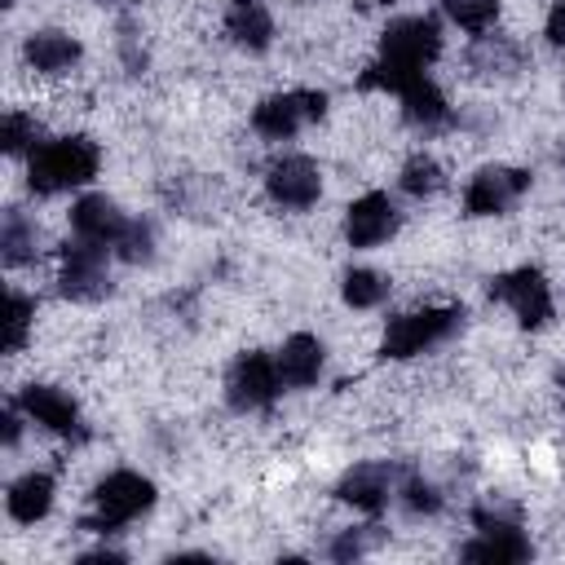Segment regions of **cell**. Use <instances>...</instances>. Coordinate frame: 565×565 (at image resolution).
Segmentation results:
<instances>
[{"label":"cell","mask_w":565,"mask_h":565,"mask_svg":"<svg viewBox=\"0 0 565 565\" xmlns=\"http://www.w3.org/2000/svg\"><path fill=\"white\" fill-rule=\"evenodd\" d=\"M97 163H102V154L88 137H57V141H44L40 150H31L26 185L35 194H62V190L93 181Z\"/></svg>","instance_id":"1"},{"label":"cell","mask_w":565,"mask_h":565,"mask_svg":"<svg viewBox=\"0 0 565 565\" xmlns=\"http://www.w3.org/2000/svg\"><path fill=\"white\" fill-rule=\"evenodd\" d=\"M150 508H154V481L124 468V472H110L106 481H97L93 508H88V516H84L79 525H84V530H97V534H115L119 525L137 521V516L150 512Z\"/></svg>","instance_id":"2"},{"label":"cell","mask_w":565,"mask_h":565,"mask_svg":"<svg viewBox=\"0 0 565 565\" xmlns=\"http://www.w3.org/2000/svg\"><path fill=\"white\" fill-rule=\"evenodd\" d=\"M459 327H463V309H459V305H433V309L397 313V318L384 327L380 353L402 362V358H415V353H424V349L450 340Z\"/></svg>","instance_id":"3"},{"label":"cell","mask_w":565,"mask_h":565,"mask_svg":"<svg viewBox=\"0 0 565 565\" xmlns=\"http://www.w3.org/2000/svg\"><path fill=\"white\" fill-rule=\"evenodd\" d=\"M441 53V26L437 18H393L380 35V62L402 66V71H424Z\"/></svg>","instance_id":"4"},{"label":"cell","mask_w":565,"mask_h":565,"mask_svg":"<svg viewBox=\"0 0 565 565\" xmlns=\"http://www.w3.org/2000/svg\"><path fill=\"white\" fill-rule=\"evenodd\" d=\"M62 296L66 300H106L110 296V269H106V247L102 243H88V238H75L62 247Z\"/></svg>","instance_id":"5"},{"label":"cell","mask_w":565,"mask_h":565,"mask_svg":"<svg viewBox=\"0 0 565 565\" xmlns=\"http://www.w3.org/2000/svg\"><path fill=\"white\" fill-rule=\"evenodd\" d=\"M490 296L503 300L525 331H539V327L552 322V291H547L543 269H534V265H521V269L494 278L490 282Z\"/></svg>","instance_id":"6"},{"label":"cell","mask_w":565,"mask_h":565,"mask_svg":"<svg viewBox=\"0 0 565 565\" xmlns=\"http://www.w3.org/2000/svg\"><path fill=\"white\" fill-rule=\"evenodd\" d=\"M327 115V97L322 93H278V97H265L256 110H252V128L269 141H287L296 137L305 124L322 119Z\"/></svg>","instance_id":"7"},{"label":"cell","mask_w":565,"mask_h":565,"mask_svg":"<svg viewBox=\"0 0 565 565\" xmlns=\"http://www.w3.org/2000/svg\"><path fill=\"white\" fill-rule=\"evenodd\" d=\"M282 380H278V362L269 353H243L234 358L230 375H225V402L234 411H260L278 397Z\"/></svg>","instance_id":"8"},{"label":"cell","mask_w":565,"mask_h":565,"mask_svg":"<svg viewBox=\"0 0 565 565\" xmlns=\"http://www.w3.org/2000/svg\"><path fill=\"white\" fill-rule=\"evenodd\" d=\"M525 185H530V177H525L521 168H499V163H490V168H481V172L468 181V190H463V212H468V216H499V212H508V207L525 194Z\"/></svg>","instance_id":"9"},{"label":"cell","mask_w":565,"mask_h":565,"mask_svg":"<svg viewBox=\"0 0 565 565\" xmlns=\"http://www.w3.org/2000/svg\"><path fill=\"white\" fill-rule=\"evenodd\" d=\"M265 190H269V199L282 203V207H313L318 194H322V177H318L313 159H305V154H282V159L269 163Z\"/></svg>","instance_id":"10"},{"label":"cell","mask_w":565,"mask_h":565,"mask_svg":"<svg viewBox=\"0 0 565 565\" xmlns=\"http://www.w3.org/2000/svg\"><path fill=\"white\" fill-rule=\"evenodd\" d=\"M397 225H402V216L388 194H362V199H353V207L344 216V238H349V247H380L397 234Z\"/></svg>","instance_id":"11"},{"label":"cell","mask_w":565,"mask_h":565,"mask_svg":"<svg viewBox=\"0 0 565 565\" xmlns=\"http://www.w3.org/2000/svg\"><path fill=\"white\" fill-rule=\"evenodd\" d=\"M71 230H75V238L115 247V243L124 238V230H128V216L119 212L115 199H106V194H84V199L71 207Z\"/></svg>","instance_id":"12"},{"label":"cell","mask_w":565,"mask_h":565,"mask_svg":"<svg viewBox=\"0 0 565 565\" xmlns=\"http://www.w3.org/2000/svg\"><path fill=\"white\" fill-rule=\"evenodd\" d=\"M18 406H22V415H31L49 433H62V437L79 433V406H75V397L62 393V388H53V384H26L22 397H18Z\"/></svg>","instance_id":"13"},{"label":"cell","mask_w":565,"mask_h":565,"mask_svg":"<svg viewBox=\"0 0 565 565\" xmlns=\"http://www.w3.org/2000/svg\"><path fill=\"white\" fill-rule=\"evenodd\" d=\"M393 477H397L393 463H358V468H349L340 477L335 499L340 503H353L362 512H380L388 503V494H393Z\"/></svg>","instance_id":"14"},{"label":"cell","mask_w":565,"mask_h":565,"mask_svg":"<svg viewBox=\"0 0 565 565\" xmlns=\"http://www.w3.org/2000/svg\"><path fill=\"white\" fill-rule=\"evenodd\" d=\"M468 66L477 71V75H486V79H512L521 66H525V49L512 40V35H477L472 44H468Z\"/></svg>","instance_id":"15"},{"label":"cell","mask_w":565,"mask_h":565,"mask_svg":"<svg viewBox=\"0 0 565 565\" xmlns=\"http://www.w3.org/2000/svg\"><path fill=\"white\" fill-rule=\"evenodd\" d=\"M274 362H278L282 388H309V384H318V375H322V344H318L313 335L296 331L291 340H282V349H278Z\"/></svg>","instance_id":"16"},{"label":"cell","mask_w":565,"mask_h":565,"mask_svg":"<svg viewBox=\"0 0 565 565\" xmlns=\"http://www.w3.org/2000/svg\"><path fill=\"white\" fill-rule=\"evenodd\" d=\"M397 97H402V115H406V124H415V128H441L446 119H450V106H446V97H441V88L428 79V75H411L402 88H397Z\"/></svg>","instance_id":"17"},{"label":"cell","mask_w":565,"mask_h":565,"mask_svg":"<svg viewBox=\"0 0 565 565\" xmlns=\"http://www.w3.org/2000/svg\"><path fill=\"white\" fill-rule=\"evenodd\" d=\"M225 31L234 44L252 49V53H265L269 40H274V18L260 0H230L225 4Z\"/></svg>","instance_id":"18"},{"label":"cell","mask_w":565,"mask_h":565,"mask_svg":"<svg viewBox=\"0 0 565 565\" xmlns=\"http://www.w3.org/2000/svg\"><path fill=\"white\" fill-rule=\"evenodd\" d=\"M530 539L521 534V525H494V530H481V539H472L463 547V561H486V565H516V561H530Z\"/></svg>","instance_id":"19"},{"label":"cell","mask_w":565,"mask_h":565,"mask_svg":"<svg viewBox=\"0 0 565 565\" xmlns=\"http://www.w3.org/2000/svg\"><path fill=\"white\" fill-rule=\"evenodd\" d=\"M26 62L40 71V75H62V71H71L75 62H79V40L75 35H66V31H35V35H26Z\"/></svg>","instance_id":"20"},{"label":"cell","mask_w":565,"mask_h":565,"mask_svg":"<svg viewBox=\"0 0 565 565\" xmlns=\"http://www.w3.org/2000/svg\"><path fill=\"white\" fill-rule=\"evenodd\" d=\"M53 508V477L49 472H26L9 486V516L22 525H35Z\"/></svg>","instance_id":"21"},{"label":"cell","mask_w":565,"mask_h":565,"mask_svg":"<svg viewBox=\"0 0 565 565\" xmlns=\"http://www.w3.org/2000/svg\"><path fill=\"white\" fill-rule=\"evenodd\" d=\"M0 256H4V265H22V260H31L35 256V247H40V225L26 216V212H18V207H9L4 212V230H0Z\"/></svg>","instance_id":"22"},{"label":"cell","mask_w":565,"mask_h":565,"mask_svg":"<svg viewBox=\"0 0 565 565\" xmlns=\"http://www.w3.org/2000/svg\"><path fill=\"white\" fill-rule=\"evenodd\" d=\"M340 291H344V305H353V309H375V305H384V296H388V278L375 274V269H349V274L340 278Z\"/></svg>","instance_id":"23"},{"label":"cell","mask_w":565,"mask_h":565,"mask_svg":"<svg viewBox=\"0 0 565 565\" xmlns=\"http://www.w3.org/2000/svg\"><path fill=\"white\" fill-rule=\"evenodd\" d=\"M31 313H35V305H31L22 291H9V300H4V335H0V349H4V353H18V349L26 344Z\"/></svg>","instance_id":"24"},{"label":"cell","mask_w":565,"mask_h":565,"mask_svg":"<svg viewBox=\"0 0 565 565\" xmlns=\"http://www.w3.org/2000/svg\"><path fill=\"white\" fill-rule=\"evenodd\" d=\"M35 141H40V124H35V115L9 110L4 124H0V146H4L9 154H26V150H40Z\"/></svg>","instance_id":"25"},{"label":"cell","mask_w":565,"mask_h":565,"mask_svg":"<svg viewBox=\"0 0 565 565\" xmlns=\"http://www.w3.org/2000/svg\"><path fill=\"white\" fill-rule=\"evenodd\" d=\"M441 9L463 31H490V22L499 18V0H441Z\"/></svg>","instance_id":"26"},{"label":"cell","mask_w":565,"mask_h":565,"mask_svg":"<svg viewBox=\"0 0 565 565\" xmlns=\"http://www.w3.org/2000/svg\"><path fill=\"white\" fill-rule=\"evenodd\" d=\"M402 190L415 194V199L437 194V190H441V168H437V159H428V154L406 159V168H402Z\"/></svg>","instance_id":"27"},{"label":"cell","mask_w":565,"mask_h":565,"mask_svg":"<svg viewBox=\"0 0 565 565\" xmlns=\"http://www.w3.org/2000/svg\"><path fill=\"white\" fill-rule=\"evenodd\" d=\"M115 247H119V256L128 265H146L154 256V225L150 221H128V230H124V238Z\"/></svg>","instance_id":"28"},{"label":"cell","mask_w":565,"mask_h":565,"mask_svg":"<svg viewBox=\"0 0 565 565\" xmlns=\"http://www.w3.org/2000/svg\"><path fill=\"white\" fill-rule=\"evenodd\" d=\"M402 508H406L411 516H433V512L441 508V490H437L433 481H424V477H406V486H402Z\"/></svg>","instance_id":"29"},{"label":"cell","mask_w":565,"mask_h":565,"mask_svg":"<svg viewBox=\"0 0 565 565\" xmlns=\"http://www.w3.org/2000/svg\"><path fill=\"white\" fill-rule=\"evenodd\" d=\"M472 525H477V530H494V525H521V508H516V503H508V499H499V494H490V499L472 503Z\"/></svg>","instance_id":"30"},{"label":"cell","mask_w":565,"mask_h":565,"mask_svg":"<svg viewBox=\"0 0 565 565\" xmlns=\"http://www.w3.org/2000/svg\"><path fill=\"white\" fill-rule=\"evenodd\" d=\"M380 543V530L375 525H362V530H344L335 543H331V556L335 561H358L362 552H371Z\"/></svg>","instance_id":"31"},{"label":"cell","mask_w":565,"mask_h":565,"mask_svg":"<svg viewBox=\"0 0 565 565\" xmlns=\"http://www.w3.org/2000/svg\"><path fill=\"white\" fill-rule=\"evenodd\" d=\"M119 53H124V66H128L132 75L146 71V49L137 44V26H132V22H119Z\"/></svg>","instance_id":"32"},{"label":"cell","mask_w":565,"mask_h":565,"mask_svg":"<svg viewBox=\"0 0 565 565\" xmlns=\"http://www.w3.org/2000/svg\"><path fill=\"white\" fill-rule=\"evenodd\" d=\"M547 40H552L556 49H565V0L552 4V13H547Z\"/></svg>","instance_id":"33"},{"label":"cell","mask_w":565,"mask_h":565,"mask_svg":"<svg viewBox=\"0 0 565 565\" xmlns=\"http://www.w3.org/2000/svg\"><path fill=\"white\" fill-rule=\"evenodd\" d=\"M18 411H22V406H9V411H4V441H9V446H18Z\"/></svg>","instance_id":"34"},{"label":"cell","mask_w":565,"mask_h":565,"mask_svg":"<svg viewBox=\"0 0 565 565\" xmlns=\"http://www.w3.org/2000/svg\"><path fill=\"white\" fill-rule=\"evenodd\" d=\"M380 4H393V0H380Z\"/></svg>","instance_id":"35"},{"label":"cell","mask_w":565,"mask_h":565,"mask_svg":"<svg viewBox=\"0 0 565 565\" xmlns=\"http://www.w3.org/2000/svg\"><path fill=\"white\" fill-rule=\"evenodd\" d=\"M0 4H13V0H0Z\"/></svg>","instance_id":"36"}]
</instances>
